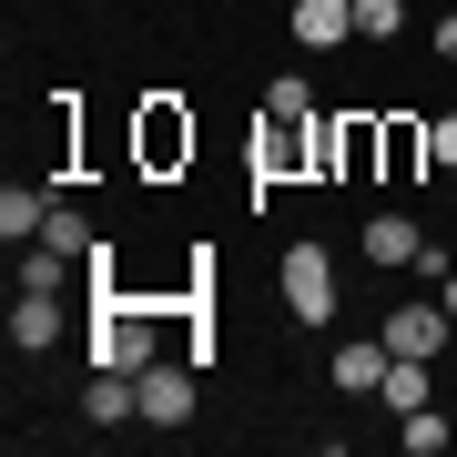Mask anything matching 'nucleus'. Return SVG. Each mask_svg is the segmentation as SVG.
I'll list each match as a JSON object with an SVG mask.
<instances>
[{
    "label": "nucleus",
    "instance_id": "obj_1",
    "mask_svg": "<svg viewBox=\"0 0 457 457\" xmlns=\"http://www.w3.org/2000/svg\"><path fill=\"white\" fill-rule=\"evenodd\" d=\"M285 315L295 326H326L336 315V254L326 245H285Z\"/></svg>",
    "mask_w": 457,
    "mask_h": 457
},
{
    "label": "nucleus",
    "instance_id": "obj_2",
    "mask_svg": "<svg viewBox=\"0 0 457 457\" xmlns=\"http://www.w3.org/2000/svg\"><path fill=\"white\" fill-rule=\"evenodd\" d=\"M92 366H122V376H143V366H153V336H143V315H122L112 295H102V315H92Z\"/></svg>",
    "mask_w": 457,
    "mask_h": 457
},
{
    "label": "nucleus",
    "instance_id": "obj_3",
    "mask_svg": "<svg viewBox=\"0 0 457 457\" xmlns=\"http://www.w3.org/2000/svg\"><path fill=\"white\" fill-rule=\"evenodd\" d=\"M386 345H396V356H447V345H457L447 295H437V305H396V315H386Z\"/></svg>",
    "mask_w": 457,
    "mask_h": 457
},
{
    "label": "nucleus",
    "instance_id": "obj_4",
    "mask_svg": "<svg viewBox=\"0 0 457 457\" xmlns=\"http://www.w3.org/2000/svg\"><path fill=\"white\" fill-rule=\"evenodd\" d=\"M143 163L153 173L194 163V122H183V102H143Z\"/></svg>",
    "mask_w": 457,
    "mask_h": 457
},
{
    "label": "nucleus",
    "instance_id": "obj_5",
    "mask_svg": "<svg viewBox=\"0 0 457 457\" xmlns=\"http://www.w3.org/2000/svg\"><path fill=\"white\" fill-rule=\"evenodd\" d=\"M305 51H345V31H356V0H295V21H285Z\"/></svg>",
    "mask_w": 457,
    "mask_h": 457
},
{
    "label": "nucleus",
    "instance_id": "obj_6",
    "mask_svg": "<svg viewBox=\"0 0 457 457\" xmlns=\"http://www.w3.org/2000/svg\"><path fill=\"white\" fill-rule=\"evenodd\" d=\"M194 417V376L183 366H143V427H183Z\"/></svg>",
    "mask_w": 457,
    "mask_h": 457
},
{
    "label": "nucleus",
    "instance_id": "obj_7",
    "mask_svg": "<svg viewBox=\"0 0 457 457\" xmlns=\"http://www.w3.org/2000/svg\"><path fill=\"white\" fill-rule=\"evenodd\" d=\"M356 254H366V264H417V254H427V234L407 224V213H376V224L356 234Z\"/></svg>",
    "mask_w": 457,
    "mask_h": 457
},
{
    "label": "nucleus",
    "instance_id": "obj_8",
    "mask_svg": "<svg viewBox=\"0 0 457 457\" xmlns=\"http://www.w3.org/2000/svg\"><path fill=\"white\" fill-rule=\"evenodd\" d=\"M41 224H51L41 183H0V234H11V245H41Z\"/></svg>",
    "mask_w": 457,
    "mask_h": 457
},
{
    "label": "nucleus",
    "instance_id": "obj_9",
    "mask_svg": "<svg viewBox=\"0 0 457 457\" xmlns=\"http://www.w3.org/2000/svg\"><path fill=\"white\" fill-rule=\"evenodd\" d=\"M386 366H396L386 336H376V345H336V386H345V396H376V386H386Z\"/></svg>",
    "mask_w": 457,
    "mask_h": 457
},
{
    "label": "nucleus",
    "instance_id": "obj_10",
    "mask_svg": "<svg viewBox=\"0 0 457 457\" xmlns=\"http://www.w3.org/2000/svg\"><path fill=\"white\" fill-rule=\"evenodd\" d=\"M11 345H21V356L62 345V305H51V295H21V305H11Z\"/></svg>",
    "mask_w": 457,
    "mask_h": 457
},
{
    "label": "nucleus",
    "instance_id": "obj_11",
    "mask_svg": "<svg viewBox=\"0 0 457 457\" xmlns=\"http://www.w3.org/2000/svg\"><path fill=\"white\" fill-rule=\"evenodd\" d=\"M376 396H386L396 417H417V407H427V356H396V366H386V386H376Z\"/></svg>",
    "mask_w": 457,
    "mask_h": 457
},
{
    "label": "nucleus",
    "instance_id": "obj_12",
    "mask_svg": "<svg viewBox=\"0 0 457 457\" xmlns=\"http://www.w3.org/2000/svg\"><path fill=\"white\" fill-rule=\"evenodd\" d=\"M62 275H71V254H51V245L21 254V295H62Z\"/></svg>",
    "mask_w": 457,
    "mask_h": 457
},
{
    "label": "nucleus",
    "instance_id": "obj_13",
    "mask_svg": "<svg viewBox=\"0 0 457 457\" xmlns=\"http://www.w3.org/2000/svg\"><path fill=\"white\" fill-rule=\"evenodd\" d=\"M396 447H407V457H437V447H447V417H437V407L396 417Z\"/></svg>",
    "mask_w": 457,
    "mask_h": 457
},
{
    "label": "nucleus",
    "instance_id": "obj_14",
    "mask_svg": "<svg viewBox=\"0 0 457 457\" xmlns=\"http://www.w3.org/2000/svg\"><path fill=\"white\" fill-rule=\"evenodd\" d=\"M41 245H51V254H71V264H82V254H92V224H82V213H62V204H51V224H41Z\"/></svg>",
    "mask_w": 457,
    "mask_h": 457
},
{
    "label": "nucleus",
    "instance_id": "obj_15",
    "mask_svg": "<svg viewBox=\"0 0 457 457\" xmlns=\"http://www.w3.org/2000/svg\"><path fill=\"white\" fill-rule=\"evenodd\" d=\"M407 31V0H356V41H396Z\"/></svg>",
    "mask_w": 457,
    "mask_h": 457
},
{
    "label": "nucleus",
    "instance_id": "obj_16",
    "mask_svg": "<svg viewBox=\"0 0 457 457\" xmlns=\"http://www.w3.org/2000/svg\"><path fill=\"white\" fill-rule=\"evenodd\" d=\"M417 163H437L427 132H417V122H386V173H417Z\"/></svg>",
    "mask_w": 457,
    "mask_h": 457
},
{
    "label": "nucleus",
    "instance_id": "obj_17",
    "mask_svg": "<svg viewBox=\"0 0 457 457\" xmlns=\"http://www.w3.org/2000/svg\"><path fill=\"white\" fill-rule=\"evenodd\" d=\"M264 112H275V122H315V92L285 71V82H264Z\"/></svg>",
    "mask_w": 457,
    "mask_h": 457
},
{
    "label": "nucleus",
    "instance_id": "obj_18",
    "mask_svg": "<svg viewBox=\"0 0 457 457\" xmlns=\"http://www.w3.org/2000/svg\"><path fill=\"white\" fill-rule=\"evenodd\" d=\"M427 153H437V163H457V112H437V122H427Z\"/></svg>",
    "mask_w": 457,
    "mask_h": 457
},
{
    "label": "nucleus",
    "instance_id": "obj_19",
    "mask_svg": "<svg viewBox=\"0 0 457 457\" xmlns=\"http://www.w3.org/2000/svg\"><path fill=\"white\" fill-rule=\"evenodd\" d=\"M427 51H437V62H457V11H437V21H427Z\"/></svg>",
    "mask_w": 457,
    "mask_h": 457
},
{
    "label": "nucleus",
    "instance_id": "obj_20",
    "mask_svg": "<svg viewBox=\"0 0 457 457\" xmlns=\"http://www.w3.org/2000/svg\"><path fill=\"white\" fill-rule=\"evenodd\" d=\"M437 295H447V315H457V264H447V275H437Z\"/></svg>",
    "mask_w": 457,
    "mask_h": 457
}]
</instances>
